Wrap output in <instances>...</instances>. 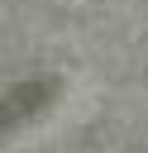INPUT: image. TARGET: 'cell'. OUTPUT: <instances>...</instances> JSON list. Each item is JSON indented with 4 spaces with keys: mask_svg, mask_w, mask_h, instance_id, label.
<instances>
[{
    "mask_svg": "<svg viewBox=\"0 0 148 153\" xmlns=\"http://www.w3.org/2000/svg\"><path fill=\"white\" fill-rule=\"evenodd\" d=\"M57 91V81L53 76H43V81H24V86H14L10 96H0V134L5 129H14L24 115H33V110H43V100Z\"/></svg>",
    "mask_w": 148,
    "mask_h": 153,
    "instance_id": "cell-1",
    "label": "cell"
}]
</instances>
